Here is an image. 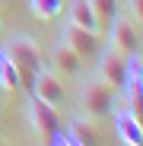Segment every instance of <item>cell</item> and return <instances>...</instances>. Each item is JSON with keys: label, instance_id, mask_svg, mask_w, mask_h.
<instances>
[{"label": "cell", "instance_id": "cell-5", "mask_svg": "<svg viewBox=\"0 0 143 146\" xmlns=\"http://www.w3.org/2000/svg\"><path fill=\"white\" fill-rule=\"evenodd\" d=\"M99 76H102L111 89H124L127 54H121V51H114V48H108V51L102 54V60H99Z\"/></svg>", "mask_w": 143, "mask_h": 146}, {"label": "cell", "instance_id": "cell-17", "mask_svg": "<svg viewBox=\"0 0 143 146\" xmlns=\"http://www.w3.org/2000/svg\"><path fill=\"white\" fill-rule=\"evenodd\" d=\"M0 26H3V22H0Z\"/></svg>", "mask_w": 143, "mask_h": 146}, {"label": "cell", "instance_id": "cell-10", "mask_svg": "<svg viewBox=\"0 0 143 146\" xmlns=\"http://www.w3.org/2000/svg\"><path fill=\"white\" fill-rule=\"evenodd\" d=\"M67 133L73 137L76 143H83V146H99V133H95V124H92V117H73L67 124Z\"/></svg>", "mask_w": 143, "mask_h": 146}, {"label": "cell", "instance_id": "cell-4", "mask_svg": "<svg viewBox=\"0 0 143 146\" xmlns=\"http://www.w3.org/2000/svg\"><path fill=\"white\" fill-rule=\"evenodd\" d=\"M111 121H114L118 137H121L127 146H143V124H140V117H137L127 105H114Z\"/></svg>", "mask_w": 143, "mask_h": 146}, {"label": "cell", "instance_id": "cell-6", "mask_svg": "<svg viewBox=\"0 0 143 146\" xmlns=\"http://www.w3.org/2000/svg\"><path fill=\"white\" fill-rule=\"evenodd\" d=\"M108 32H111V48L114 51H121V54H137L140 51V32H137V26L130 19L118 16L108 26Z\"/></svg>", "mask_w": 143, "mask_h": 146}, {"label": "cell", "instance_id": "cell-16", "mask_svg": "<svg viewBox=\"0 0 143 146\" xmlns=\"http://www.w3.org/2000/svg\"><path fill=\"white\" fill-rule=\"evenodd\" d=\"M130 3V13L137 16V22H143V0H127Z\"/></svg>", "mask_w": 143, "mask_h": 146}, {"label": "cell", "instance_id": "cell-13", "mask_svg": "<svg viewBox=\"0 0 143 146\" xmlns=\"http://www.w3.org/2000/svg\"><path fill=\"white\" fill-rule=\"evenodd\" d=\"M89 7H92L95 19H99V29L108 32V26L118 19V0H89Z\"/></svg>", "mask_w": 143, "mask_h": 146}, {"label": "cell", "instance_id": "cell-7", "mask_svg": "<svg viewBox=\"0 0 143 146\" xmlns=\"http://www.w3.org/2000/svg\"><path fill=\"white\" fill-rule=\"evenodd\" d=\"M61 41L70 44L80 57H92V54H99V35H95V32H86V29H80V26H73V22H67V26H64Z\"/></svg>", "mask_w": 143, "mask_h": 146}, {"label": "cell", "instance_id": "cell-14", "mask_svg": "<svg viewBox=\"0 0 143 146\" xmlns=\"http://www.w3.org/2000/svg\"><path fill=\"white\" fill-rule=\"evenodd\" d=\"M29 10H32V16H35V19L51 22V19H57V16H61L64 0H29Z\"/></svg>", "mask_w": 143, "mask_h": 146}, {"label": "cell", "instance_id": "cell-12", "mask_svg": "<svg viewBox=\"0 0 143 146\" xmlns=\"http://www.w3.org/2000/svg\"><path fill=\"white\" fill-rule=\"evenodd\" d=\"M54 64H57V70L61 73H67V76H73V73H80V64H83V57L73 51L70 44H57V51H54Z\"/></svg>", "mask_w": 143, "mask_h": 146}, {"label": "cell", "instance_id": "cell-1", "mask_svg": "<svg viewBox=\"0 0 143 146\" xmlns=\"http://www.w3.org/2000/svg\"><path fill=\"white\" fill-rule=\"evenodd\" d=\"M3 54L19 67V76H22V89H29L32 92V76L41 70V51H38V44L26 35H16L3 44Z\"/></svg>", "mask_w": 143, "mask_h": 146}, {"label": "cell", "instance_id": "cell-15", "mask_svg": "<svg viewBox=\"0 0 143 146\" xmlns=\"http://www.w3.org/2000/svg\"><path fill=\"white\" fill-rule=\"evenodd\" d=\"M45 143H48V146H83V143H76L73 137H70V133H67L64 127H61V130H54V133L48 137Z\"/></svg>", "mask_w": 143, "mask_h": 146}, {"label": "cell", "instance_id": "cell-3", "mask_svg": "<svg viewBox=\"0 0 143 146\" xmlns=\"http://www.w3.org/2000/svg\"><path fill=\"white\" fill-rule=\"evenodd\" d=\"M29 121H32V130L48 140L54 130H61V114L54 105H48L45 99H38V95H29Z\"/></svg>", "mask_w": 143, "mask_h": 146}, {"label": "cell", "instance_id": "cell-8", "mask_svg": "<svg viewBox=\"0 0 143 146\" xmlns=\"http://www.w3.org/2000/svg\"><path fill=\"white\" fill-rule=\"evenodd\" d=\"M29 95H38V99H45L48 105H61L64 102L61 76H54V73H48V70H38L35 76H32V92Z\"/></svg>", "mask_w": 143, "mask_h": 146}, {"label": "cell", "instance_id": "cell-2", "mask_svg": "<svg viewBox=\"0 0 143 146\" xmlns=\"http://www.w3.org/2000/svg\"><path fill=\"white\" fill-rule=\"evenodd\" d=\"M80 105H83V111H86V117H111V111H114V105H118V99H114V89L99 76V80H89V83H83V89H80Z\"/></svg>", "mask_w": 143, "mask_h": 146}, {"label": "cell", "instance_id": "cell-9", "mask_svg": "<svg viewBox=\"0 0 143 146\" xmlns=\"http://www.w3.org/2000/svg\"><path fill=\"white\" fill-rule=\"evenodd\" d=\"M70 22H73V26H80V29H86V32L102 35L99 19H95V13H92V7H89V0H73V3H70Z\"/></svg>", "mask_w": 143, "mask_h": 146}, {"label": "cell", "instance_id": "cell-11", "mask_svg": "<svg viewBox=\"0 0 143 146\" xmlns=\"http://www.w3.org/2000/svg\"><path fill=\"white\" fill-rule=\"evenodd\" d=\"M0 89L3 92H19L22 89V76H19V67L0 51Z\"/></svg>", "mask_w": 143, "mask_h": 146}]
</instances>
